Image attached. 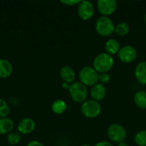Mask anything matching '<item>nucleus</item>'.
Returning a JSON list of instances; mask_svg holds the SVG:
<instances>
[{
    "instance_id": "24",
    "label": "nucleus",
    "mask_w": 146,
    "mask_h": 146,
    "mask_svg": "<svg viewBox=\"0 0 146 146\" xmlns=\"http://www.w3.org/2000/svg\"><path fill=\"white\" fill-rule=\"evenodd\" d=\"M80 1H79V0H62V1H60V2L67 6H74L76 4H80Z\"/></svg>"
},
{
    "instance_id": "1",
    "label": "nucleus",
    "mask_w": 146,
    "mask_h": 146,
    "mask_svg": "<svg viewBox=\"0 0 146 146\" xmlns=\"http://www.w3.org/2000/svg\"><path fill=\"white\" fill-rule=\"evenodd\" d=\"M114 58L106 52L101 53L94 57L92 62L93 68L98 74L107 73L114 66Z\"/></svg>"
},
{
    "instance_id": "26",
    "label": "nucleus",
    "mask_w": 146,
    "mask_h": 146,
    "mask_svg": "<svg viewBox=\"0 0 146 146\" xmlns=\"http://www.w3.org/2000/svg\"><path fill=\"white\" fill-rule=\"evenodd\" d=\"M27 146H44V145L38 141H31L28 143Z\"/></svg>"
},
{
    "instance_id": "23",
    "label": "nucleus",
    "mask_w": 146,
    "mask_h": 146,
    "mask_svg": "<svg viewBox=\"0 0 146 146\" xmlns=\"http://www.w3.org/2000/svg\"><path fill=\"white\" fill-rule=\"evenodd\" d=\"M110 78H111L108 73H101V74H99L98 75V82L104 85V84L110 82Z\"/></svg>"
},
{
    "instance_id": "13",
    "label": "nucleus",
    "mask_w": 146,
    "mask_h": 146,
    "mask_svg": "<svg viewBox=\"0 0 146 146\" xmlns=\"http://www.w3.org/2000/svg\"><path fill=\"white\" fill-rule=\"evenodd\" d=\"M60 76L63 82H66L67 84H72L75 79L74 71L71 66H64L60 68Z\"/></svg>"
},
{
    "instance_id": "30",
    "label": "nucleus",
    "mask_w": 146,
    "mask_h": 146,
    "mask_svg": "<svg viewBox=\"0 0 146 146\" xmlns=\"http://www.w3.org/2000/svg\"><path fill=\"white\" fill-rule=\"evenodd\" d=\"M81 146H90V145H87V144H84V145H82Z\"/></svg>"
},
{
    "instance_id": "14",
    "label": "nucleus",
    "mask_w": 146,
    "mask_h": 146,
    "mask_svg": "<svg viewBox=\"0 0 146 146\" xmlns=\"http://www.w3.org/2000/svg\"><path fill=\"white\" fill-rule=\"evenodd\" d=\"M13 67L11 63L7 59L0 58V78H6L11 76Z\"/></svg>"
},
{
    "instance_id": "17",
    "label": "nucleus",
    "mask_w": 146,
    "mask_h": 146,
    "mask_svg": "<svg viewBox=\"0 0 146 146\" xmlns=\"http://www.w3.org/2000/svg\"><path fill=\"white\" fill-rule=\"evenodd\" d=\"M135 104L141 109H146V91H138L133 97Z\"/></svg>"
},
{
    "instance_id": "5",
    "label": "nucleus",
    "mask_w": 146,
    "mask_h": 146,
    "mask_svg": "<svg viewBox=\"0 0 146 146\" xmlns=\"http://www.w3.org/2000/svg\"><path fill=\"white\" fill-rule=\"evenodd\" d=\"M107 134L110 141L117 143L124 142L127 137L126 129L119 123L111 124L107 128Z\"/></svg>"
},
{
    "instance_id": "2",
    "label": "nucleus",
    "mask_w": 146,
    "mask_h": 146,
    "mask_svg": "<svg viewBox=\"0 0 146 146\" xmlns=\"http://www.w3.org/2000/svg\"><path fill=\"white\" fill-rule=\"evenodd\" d=\"M115 26L113 20L108 17H99L95 23V31L97 34L102 37L111 36L115 32Z\"/></svg>"
},
{
    "instance_id": "28",
    "label": "nucleus",
    "mask_w": 146,
    "mask_h": 146,
    "mask_svg": "<svg viewBox=\"0 0 146 146\" xmlns=\"http://www.w3.org/2000/svg\"><path fill=\"white\" fill-rule=\"evenodd\" d=\"M117 146H129L128 144H127L126 143L123 142V143H120L117 144Z\"/></svg>"
},
{
    "instance_id": "27",
    "label": "nucleus",
    "mask_w": 146,
    "mask_h": 146,
    "mask_svg": "<svg viewBox=\"0 0 146 146\" xmlns=\"http://www.w3.org/2000/svg\"><path fill=\"white\" fill-rule=\"evenodd\" d=\"M70 84H67V83L66 82H63L62 84V87L65 90H68L69 88H70Z\"/></svg>"
},
{
    "instance_id": "3",
    "label": "nucleus",
    "mask_w": 146,
    "mask_h": 146,
    "mask_svg": "<svg viewBox=\"0 0 146 146\" xmlns=\"http://www.w3.org/2000/svg\"><path fill=\"white\" fill-rule=\"evenodd\" d=\"M68 91L71 98L77 104H83L88 96L87 86L81 82H73L70 84Z\"/></svg>"
},
{
    "instance_id": "18",
    "label": "nucleus",
    "mask_w": 146,
    "mask_h": 146,
    "mask_svg": "<svg viewBox=\"0 0 146 146\" xmlns=\"http://www.w3.org/2000/svg\"><path fill=\"white\" fill-rule=\"evenodd\" d=\"M51 108L54 113L60 115V114H62L65 112L67 108V105L65 101H63V100L57 99L55 100L52 104Z\"/></svg>"
},
{
    "instance_id": "19",
    "label": "nucleus",
    "mask_w": 146,
    "mask_h": 146,
    "mask_svg": "<svg viewBox=\"0 0 146 146\" xmlns=\"http://www.w3.org/2000/svg\"><path fill=\"white\" fill-rule=\"evenodd\" d=\"M130 25L127 22L122 21L117 24L115 27V33L120 36H126L130 32Z\"/></svg>"
},
{
    "instance_id": "6",
    "label": "nucleus",
    "mask_w": 146,
    "mask_h": 146,
    "mask_svg": "<svg viewBox=\"0 0 146 146\" xmlns=\"http://www.w3.org/2000/svg\"><path fill=\"white\" fill-rule=\"evenodd\" d=\"M102 106L100 104L94 100L85 101L81 106V112L83 115L88 118H94L101 113Z\"/></svg>"
},
{
    "instance_id": "15",
    "label": "nucleus",
    "mask_w": 146,
    "mask_h": 146,
    "mask_svg": "<svg viewBox=\"0 0 146 146\" xmlns=\"http://www.w3.org/2000/svg\"><path fill=\"white\" fill-rule=\"evenodd\" d=\"M120 48V44L115 38H110L104 44V50L110 55L117 54Z\"/></svg>"
},
{
    "instance_id": "12",
    "label": "nucleus",
    "mask_w": 146,
    "mask_h": 146,
    "mask_svg": "<svg viewBox=\"0 0 146 146\" xmlns=\"http://www.w3.org/2000/svg\"><path fill=\"white\" fill-rule=\"evenodd\" d=\"M135 77L137 82L146 85V61H140L135 68Z\"/></svg>"
},
{
    "instance_id": "4",
    "label": "nucleus",
    "mask_w": 146,
    "mask_h": 146,
    "mask_svg": "<svg viewBox=\"0 0 146 146\" xmlns=\"http://www.w3.org/2000/svg\"><path fill=\"white\" fill-rule=\"evenodd\" d=\"M99 74L92 66L82 67L79 72L80 82L86 86H93L98 82Z\"/></svg>"
},
{
    "instance_id": "9",
    "label": "nucleus",
    "mask_w": 146,
    "mask_h": 146,
    "mask_svg": "<svg viewBox=\"0 0 146 146\" xmlns=\"http://www.w3.org/2000/svg\"><path fill=\"white\" fill-rule=\"evenodd\" d=\"M97 8L99 13L104 17L113 14L117 8V2L115 0H98Z\"/></svg>"
},
{
    "instance_id": "11",
    "label": "nucleus",
    "mask_w": 146,
    "mask_h": 146,
    "mask_svg": "<svg viewBox=\"0 0 146 146\" xmlns=\"http://www.w3.org/2000/svg\"><path fill=\"white\" fill-rule=\"evenodd\" d=\"M106 95H107V89L102 84L97 83L91 87L90 96L92 97V99L94 101L99 102L104 99L106 97Z\"/></svg>"
},
{
    "instance_id": "8",
    "label": "nucleus",
    "mask_w": 146,
    "mask_h": 146,
    "mask_svg": "<svg viewBox=\"0 0 146 146\" xmlns=\"http://www.w3.org/2000/svg\"><path fill=\"white\" fill-rule=\"evenodd\" d=\"M77 14L79 17L84 21L92 18L94 14V8L92 3L90 1H81L77 7Z\"/></svg>"
},
{
    "instance_id": "7",
    "label": "nucleus",
    "mask_w": 146,
    "mask_h": 146,
    "mask_svg": "<svg viewBox=\"0 0 146 146\" xmlns=\"http://www.w3.org/2000/svg\"><path fill=\"white\" fill-rule=\"evenodd\" d=\"M137 50L131 45H125L120 47L117 53V56L120 61L125 64H130L134 61L137 58Z\"/></svg>"
},
{
    "instance_id": "25",
    "label": "nucleus",
    "mask_w": 146,
    "mask_h": 146,
    "mask_svg": "<svg viewBox=\"0 0 146 146\" xmlns=\"http://www.w3.org/2000/svg\"><path fill=\"white\" fill-rule=\"evenodd\" d=\"M94 146H114V145H113V143L108 142V141H100V142H98L97 143H96Z\"/></svg>"
},
{
    "instance_id": "20",
    "label": "nucleus",
    "mask_w": 146,
    "mask_h": 146,
    "mask_svg": "<svg viewBox=\"0 0 146 146\" xmlns=\"http://www.w3.org/2000/svg\"><path fill=\"white\" fill-rule=\"evenodd\" d=\"M135 143L139 146H146V130H141L135 134Z\"/></svg>"
},
{
    "instance_id": "22",
    "label": "nucleus",
    "mask_w": 146,
    "mask_h": 146,
    "mask_svg": "<svg viewBox=\"0 0 146 146\" xmlns=\"http://www.w3.org/2000/svg\"><path fill=\"white\" fill-rule=\"evenodd\" d=\"M21 139V135L18 133H10L7 136V141L10 145H17Z\"/></svg>"
},
{
    "instance_id": "21",
    "label": "nucleus",
    "mask_w": 146,
    "mask_h": 146,
    "mask_svg": "<svg viewBox=\"0 0 146 146\" xmlns=\"http://www.w3.org/2000/svg\"><path fill=\"white\" fill-rule=\"evenodd\" d=\"M10 109L4 100L0 98V118H5L9 113Z\"/></svg>"
},
{
    "instance_id": "29",
    "label": "nucleus",
    "mask_w": 146,
    "mask_h": 146,
    "mask_svg": "<svg viewBox=\"0 0 146 146\" xmlns=\"http://www.w3.org/2000/svg\"><path fill=\"white\" fill-rule=\"evenodd\" d=\"M144 21H145V23L146 24V14H145V16H144Z\"/></svg>"
},
{
    "instance_id": "10",
    "label": "nucleus",
    "mask_w": 146,
    "mask_h": 146,
    "mask_svg": "<svg viewBox=\"0 0 146 146\" xmlns=\"http://www.w3.org/2000/svg\"><path fill=\"white\" fill-rule=\"evenodd\" d=\"M36 124L34 120L31 118H24L19 122L17 130L19 133L23 135L29 134L34 131Z\"/></svg>"
},
{
    "instance_id": "16",
    "label": "nucleus",
    "mask_w": 146,
    "mask_h": 146,
    "mask_svg": "<svg viewBox=\"0 0 146 146\" xmlns=\"http://www.w3.org/2000/svg\"><path fill=\"white\" fill-rule=\"evenodd\" d=\"M14 121L9 118H0V134L9 133L11 132L14 128Z\"/></svg>"
}]
</instances>
